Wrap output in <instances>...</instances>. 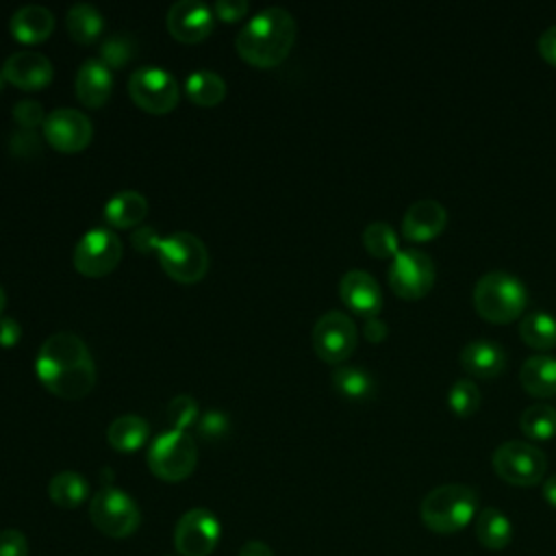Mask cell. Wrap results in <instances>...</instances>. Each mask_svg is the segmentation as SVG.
Here are the masks:
<instances>
[{
	"instance_id": "cell-1",
	"label": "cell",
	"mask_w": 556,
	"mask_h": 556,
	"mask_svg": "<svg viewBox=\"0 0 556 556\" xmlns=\"http://www.w3.org/2000/svg\"><path fill=\"white\" fill-rule=\"evenodd\" d=\"M41 384L61 400H80L96 384V363L85 341L74 332L50 334L35 358Z\"/></svg>"
},
{
	"instance_id": "cell-2",
	"label": "cell",
	"mask_w": 556,
	"mask_h": 556,
	"mask_svg": "<svg viewBox=\"0 0 556 556\" xmlns=\"http://www.w3.org/2000/svg\"><path fill=\"white\" fill-rule=\"evenodd\" d=\"M295 33V20L287 9L267 7L250 17L237 33L235 48L239 56L254 67H276L287 59Z\"/></svg>"
},
{
	"instance_id": "cell-3",
	"label": "cell",
	"mask_w": 556,
	"mask_h": 556,
	"mask_svg": "<svg viewBox=\"0 0 556 556\" xmlns=\"http://www.w3.org/2000/svg\"><path fill=\"white\" fill-rule=\"evenodd\" d=\"M478 493L469 484L447 482L428 491L421 500L419 515L428 530L454 534L465 530L478 515Z\"/></svg>"
},
{
	"instance_id": "cell-4",
	"label": "cell",
	"mask_w": 556,
	"mask_h": 556,
	"mask_svg": "<svg viewBox=\"0 0 556 556\" xmlns=\"http://www.w3.org/2000/svg\"><path fill=\"white\" fill-rule=\"evenodd\" d=\"M528 302V291L521 278L510 271L493 269L482 274L473 287V306L480 317L506 324L517 319Z\"/></svg>"
},
{
	"instance_id": "cell-5",
	"label": "cell",
	"mask_w": 556,
	"mask_h": 556,
	"mask_svg": "<svg viewBox=\"0 0 556 556\" xmlns=\"http://www.w3.org/2000/svg\"><path fill=\"white\" fill-rule=\"evenodd\" d=\"M198 463V445L185 430L161 432L148 447L150 471L167 482H178L191 476Z\"/></svg>"
},
{
	"instance_id": "cell-6",
	"label": "cell",
	"mask_w": 556,
	"mask_h": 556,
	"mask_svg": "<svg viewBox=\"0 0 556 556\" xmlns=\"http://www.w3.org/2000/svg\"><path fill=\"white\" fill-rule=\"evenodd\" d=\"M156 254L165 274L176 282H198L208 269L206 245L191 232L167 235L165 239H161Z\"/></svg>"
},
{
	"instance_id": "cell-7",
	"label": "cell",
	"mask_w": 556,
	"mask_h": 556,
	"mask_svg": "<svg viewBox=\"0 0 556 556\" xmlns=\"http://www.w3.org/2000/svg\"><path fill=\"white\" fill-rule=\"evenodd\" d=\"M89 519L102 534L124 539L139 528L141 513L128 493L115 486H104L89 502Z\"/></svg>"
},
{
	"instance_id": "cell-8",
	"label": "cell",
	"mask_w": 556,
	"mask_h": 556,
	"mask_svg": "<svg viewBox=\"0 0 556 556\" xmlns=\"http://www.w3.org/2000/svg\"><path fill=\"white\" fill-rule=\"evenodd\" d=\"M493 469L495 473L515 486H534L543 480L547 469L545 454L528 443V441H504L493 452Z\"/></svg>"
},
{
	"instance_id": "cell-9",
	"label": "cell",
	"mask_w": 556,
	"mask_h": 556,
	"mask_svg": "<svg viewBox=\"0 0 556 556\" xmlns=\"http://www.w3.org/2000/svg\"><path fill=\"white\" fill-rule=\"evenodd\" d=\"M128 93L132 102L154 115L169 113L180 98L178 80L159 65L137 67L128 78Z\"/></svg>"
},
{
	"instance_id": "cell-10",
	"label": "cell",
	"mask_w": 556,
	"mask_h": 556,
	"mask_svg": "<svg viewBox=\"0 0 556 556\" xmlns=\"http://www.w3.org/2000/svg\"><path fill=\"white\" fill-rule=\"evenodd\" d=\"M437 278L434 261L428 252L419 248L400 250L389 265V285L393 293L406 300L424 298Z\"/></svg>"
},
{
	"instance_id": "cell-11",
	"label": "cell",
	"mask_w": 556,
	"mask_h": 556,
	"mask_svg": "<svg viewBox=\"0 0 556 556\" xmlns=\"http://www.w3.org/2000/svg\"><path fill=\"white\" fill-rule=\"evenodd\" d=\"M311 339H313V350L321 361L330 365H339L354 352L358 332L350 315L341 311H328L317 317Z\"/></svg>"
},
{
	"instance_id": "cell-12",
	"label": "cell",
	"mask_w": 556,
	"mask_h": 556,
	"mask_svg": "<svg viewBox=\"0 0 556 556\" xmlns=\"http://www.w3.org/2000/svg\"><path fill=\"white\" fill-rule=\"evenodd\" d=\"M122 252V241L111 228H91L74 245V267L87 278H100L117 267Z\"/></svg>"
},
{
	"instance_id": "cell-13",
	"label": "cell",
	"mask_w": 556,
	"mask_h": 556,
	"mask_svg": "<svg viewBox=\"0 0 556 556\" xmlns=\"http://www.w3.org/2000/svg\"><path fill=\"white\" fill-rule=\"evenodd\" d=\"M219 519L208 508L182 513L174 528V545L182 556H208L219 541Z\"/></svg>"
},
{
	"instance_id": "cell-14",
	"label": "cell",
	"mask_w": 556,
	"mask_h": 556,
	"mask_svg": "<svg viewBox=\"0 0 556 556\" xmlns=\"http://www.w3.org/2000/svg\"><path fill=\"white\" fill-rule=\"evenodd\" d=\"M43 137L59 152H78L89 146L93 137V126L83 111L63 106L46 115Z\"/></svg>"
},
{
	"instance_id": "cell-15",
	"label": "cell",
	"mask_w": 556,
	"mask_h": 556,
	"mask_svg": "<svg viewBox=\"0 0 556 556\" xmlns=\"http://www.w3.org/2000/svg\"><path fill=\"white\" fill-rule=\"evenodd\" d=\"M213 9L202 0H178L169 7L165 24L174 39L182 43H198L213 30Z\"/></svg>"
},
{
	"instance_id": "cell-16",
	"label": "cell",
	"mask_w": 556,
	"mask_h": 556,
	"mask_svg": "<svg viewBox=\"0 0 556 556\" xmlns=\"http://www.w3.org/2000/svg\"><path fill=\"white\" fill-rule=\"evenodd\" d=\"M339 295L352 313H356L365 319L376 317L384 304L380 285L365 269L345 271L339 280Z\"/></svg>"
},
{
	"instance_id": "cell-17",
	"label": "cell",
	"mask_w": 556,
	"mask_h": 556,
	"mask_svg": "<svg viewBox=\"0 0 556 556\" xmlns=\"http://www.w3.org/2000/svg\"><path fill=\"white\" fill-rule=\"evenodd\" d=\"M2 74H4V80L15 85L17 89L35 91V89H43L52 80L54 70L46 54L35 50H20L4 59Z\"/></svg>"
},
{
	"instance_id": "cell-18",
	"label": "cell",
	"mask_w": 556,
	"mask_h": 556,
	"mask_svg": "<svg viewBox=\"0 0 556 556\" xmlns=\"http://www.w3.org/2000/svg\"><path fill=\"white\" fill-rule=\"evenodd\" d=\"M447 224V211L439 200L424 198L413 202L402 217V235L413 243L434 239Z\"/></svg>"
},
{
	"instance_id": "cell-19",
	"label": "cell",
	"mask_w": 556,
	"mask_h": 556,
	"mask_svg": "<svg viewBox=\"0 0 556 556\" xmlns=\"http://www.w3.org/2000/svg\"><path fill=\"white\" fill-rule=\"evenodd\" d=\"M76 98L89 106H102L113 91V74L100 59H87L76 72Z\"/></svg>"
},
{
	"instance_id": "cell-20",
	"label": "cell",
	"mask_w": 556,
	"mask_h": 556,
	"mask_svg": "<svg viewBox=\"0 0 556 556\" xmlns=\"http://www.w3.org/2000/svg\"><path fill=\"white\" fill-rule=\"evenodd\" d=\"M11 35L22 43H39L54 30V15L41 4H24L9 20Z\"/></svg>"
},
{
	"instance_id": "cell-21",
	"label": "cell",
	"mask_w": 556,
	"mask_h": 556,
	"mask_svg": "<svg viewBox=\"0 0 556 556\" xmlns=\"http://www.w3.org/2000/svg\"><path fill=\"white\" fill-rule=\"evenodd\" d=\"M460 365L478 378H493L506 367V352L497 341L476 339L463 345Z\"/></svg>"
},
{
	"instance_id": "cell-22",
	"label": "cell",
	"mask_w": 556,
	"mask_h": 556,
	"mask_svg": "<svg viewBox=\"0 0 556 556\" xmlns=\"http://www.w3.org/2000/svg\"><path fill=\"white\" fill-rule=\"evenodd\" d=\"M519 382L536 397L556 395V356L534 354L526 358L519 369Z\"/></svg>"
},
{
	"instance_id": "cell-23",
	"label": "cell",
	"mask_w": 556,
	"mask_h": 556,
	"mask_svg": "<svg viewBox=\"0 0 556 556\" xmlns=\"http://www.w3.org/2000/svg\"><path fill=\"white\" fill-rule=\"evenodd\" d=\"M148 215V200L132 189H124L104 204V219L113 228H132Z\"/></svg>"
},
{
	"instance_id": "cell-24",
	"label": "cell",
	"mask_w": 556,
	"mask_h": 556,
	"mask_svg": "<svg viewBox=\"0 0 556 556\" xmlns=\"http://www.w3.org/2000/svg\"><path fill=\"white\" fill-rule=\"evenodd\" d=\"M148 434H150L148 421L143 417L135 415V413H126V415L115 417L106 428L109 445L117 452H124V454L139 450L148 441Z\"/></svg>"
},
{
	"instance_id": "cell-25",
	"label": "cell",
	"mask_w": 556,
	"mask_h": 556,
	"mask_svg": "<svg viewBox=\"0 0 556 556\" xmlns=\"http://www.w3.org/2000/svg\"><path fill=\"white\" fill-rule=\"evenodd\" d=\"M476 536L491 552L506 549L513 539V523L500 508L486 506L476 515Z\"/></svg>"
},
{
	"instance_id": "cell-26",
	"label": "cell",
	"mask_w": 556,
	"mask_h": 556,
	"mask_svg": "<svg viewBox=\"0 0 556 556\" xmlns=\"http://www.w3.org/2000/svg\"><path fill=\"white\" fill-rule=\"evenodd\" d=\"M65 26L74 41L91 43L100 37V33L104 28V17L93 4L76 2L70 7V11L65 15Z\"/></svg>"
},
{
	"instance_id": "cell-27",
	"label": "cell",
	"mask_w": 556,
	"mask_h": 556,
	"mask_svg": "<svg viewBox=\"0 0 556 556\" xmlns=\"http://www.w3.org/2000/svg\"><path fill=\"white\" fill-rule=\"evenodd\" d=\"M519 337L534 350H552L556 345V317L547 311H530L519 321Z\"/></svg>"
},
{
	"instance_id": "cell-28",
	"label": "cell",
	"mask_w": 556,
	"mask_h": 556,
	"mask_svg": "<svg viewBox=\"0 0 556 556\" xmlns=\"http://www.w3.org/2000/svg\"><path fill=\"white\" fill-rule=\"evenodd\" d=\"M185 91L191 102L200 106H215L226 96V83L219 74L211 70H195L193 74L187 76Z\"/></svg>"
},
{
	"instance_id": "cell-29",
	"label": "cell",
	"mask_w": 556,
	"mask_h": 556,
	"mask_svg": "<svg viewBox=\"0 0 556 556\" xmlns=\"http://www.w3.org/2000/svg\"><path fill=\"white\" fill-rule=\"evenodd\" d=\"M50 500L61 508H76L89 495V482L76 471H59L48 484Z\"/></svg>"
},
{
	"instance_id": "cell-30",
	"label": "cell",
	"mask_w": 556,
	"mask_h": 556,
	"mask_svg": "<svg viewBox=\"0 0 556 556\" xmlns=\"http://www.w3.org/2000/svg\"><path fill=\"white\" fill-rule=\"evenodd\" d=\"M519 428L532 441H549L556 437V408L545 402L530 404L519 417Z\"/></svg>"
},
{
	"instance_id": "cell-31",
	"label": "cell",
	"mask_w": 556,
	"mask_h": 556,
	"mask_svg": "<svg viewBox=\"0 0 556 556\" xmlns=\"http://www.w3.org/2000/svg\"><path fill=\"white\" fill-rule=\"evenodd\" d=\"M334 389L348 400H367L374 393V378L367 369L354 365H339L332 371Z\"/></svg>"
},
{
	"instance_id": "cell-32",
	"label": "cell",
	"mask_w": 556,
	"mask_h": 556,
	"mask_svg": "<svg viewBox=\"0 0 556 556\" xmlns=\"http://www.w3.org/2000/svg\"><path fill=\"white\" fill-rule=\"evenodd\" d=\"M363 245L376 258H393L400 252L397 232L387 222H371L363 230Z\"/></svg>"
},
{
	"instance_id": "cell-33",
	"label": "cell",
	"mask_w": 556,
	"mask_h": 556,
	"mask_svg": "<svg viewBox=\"0 0 556 556\" xmlns=\"http://www.w3.org/2000/svg\"><path fill=\"white\" fill-rule=\"evenodd\" d=\"M480 389L469 378H458L447 391V406L456 417H471L480 406Z\"/></svg>"
},
{
	"instance_id": "cell-34",
	"label": "cell",
	"mask_w": 556,
	"mask_h": 556,
	"mask_svg": "<svg viewBox=\"0 0 556 556\" xmlns=\"http://www.w3.org/2000/svg\"><path fill=\"white\" fill-rule=\"evenodd\" d=\"M135 56V41L126 33H115L100 46V61L111 67H122Z\"/></svg>"
},
{
	"instance_id": "cell-35",
	"label": "cell",
	"mask_w": 556,
	"mask_h": 556,
	"mask_svg": "<svg viewBox=\"0 0 556 556\" xmlns=\"http://www.w3.org/2000/svg\"><path fill=\"white\" fill-rule=\"evenodd\" d=\"M195 417H198V402L191 395L180 393L169 400L167 419L174 426V430H185L189 424L195 421Z\"/></svg>"
},
{
	"instance_id": "cell-36",
	"label": "cell",
	"mask_w": 556,
	"mask_h": 556,
	"mask_svg": "<svg viewBox=\"0 0 556 556\" xmlns=\"http://www.w3.org/2000/svg\"><path fill=\"white\" fill-rule=\"evenodd\" d=\"M13 117L24 130H33L39 124L43 126V122H46V113L37 100H20L13 106Z\"/></svg>"
},
{
	"instance_id": "cell-37",
	"label": "cell",
	"mask_w": 556,
	"mask_h": 556,
	"mask_svg": "<svg viewBox=\"0 0 556 556\" xmlns=\"http://www.w3.org/2000/svg\"><path fill=\"white\" fill-rule=\"evenodd\" d=\"M0 556H28V541L15 528L0 530Z\"/></svg>"
},
{
	"instance_id": "cell-38",
	"label": "cell",
	"mask_w": 556,
	"mask_h": 556,
	"mask_svg": "<svg viewBox=\"0 0 556 556\" xmlns=\"http://www.w3.org/2000/svg\"><path fill=\"white\" fill-rule=\"evenodd\" d=\"M198 430L204 439H219L222 434H226L228 430V419L224 413L219 410H206L200 419H198Z\"/></svg>"
},
{
	"instance_id": "cell-39",
	"label": "cell",
	"mask_w": 556,
	"mask_h": 556,
	"mask_svg": "<svg viewBox=\"0 0 556 556\" xmlns=\"http://www.w3.org/2000/svg\"><path fill=\"white\" fill-rule=\"evenodd\" d=\"M245 13H248L245 0H215L213 4V15L219 17L222 22H237Z\"/></svg>"
},
{
	"instance_id": "cell-40",
	"label": "cell",
	"mask_w": 556,
	"mask_h": 556,
	"mask_svg": "<svg viewBox=\"0 0 556 556\" xmlns=\"http://www.w3.org/2000/svg\"><path fill=\"white\" fill-rule=\"evenodd\" d=\"M11 150L17 154V156H30L39 150V137L33 132V130H17L11 141H9Z\"/></svg>"
},
{
	"instance_id": "cell-41",
	"label": "cell",
	"mask_w": 556,
	"mask_h": 556,
	"mask_svg": "<svg viewBox=\"0 0 556 556\" xmlns=\"http://www.w3.org/2000/svg\"><path fill=\"white\" fill-rule=\"evenodd\" d=\"M536 48H539V54H541L547 63L556 65V24L549 26V28H545V30L539 35Z\"/></svg>"
},
{
	"instance_id": "cell-42",
	"label": "cell",
	"mask_w": 556,
	"mask_h": 556,
	"mask_svg": "<svg viewBox=\"0 0 556 556\" xmlns=\"http://www.w3.org/2000/svg\"><path fill=\"white\" fill-rule=\"evenodd\" d=\"M159 243H161V237L152 228H148V226H141V228H137L132 232V245L139 252H152V250L159 248Z\"/></svg>"
},
{
	"instance_id": "cell-43",
	"label": "cell",
	"mask_w": 556,
	"mask_h": 556,
	"mask_svg": "<svg viewBox=\"0 0 556 556\" xmlns=\"http://www.w3.org/2000/svg\"><path fill=\"white\" fill-rule=\"evenodd\" d=\"M22 337V328L13 317H0V345L13 348Z\"/></svg>"
},
{
	"instance_id": "cell-44",
	"label": "cell",
	"mask_w": 556,
	"mask_h": 556,
	"mask_svg": "<svg viewBox=\"0 0 556 556\" xmlns=\"http://www.w3.org/2000/svg\"><path fill=\"white\" fill-rule=\"evenodd\" d=\"M363 334H365V339L371 341V343L384 341L387 334H389L387 321L380 319L378 315H376V317H367V319H365V326H363Z\"/></svg>"
},
{
	"instance_id": "cell-45",
	"label": "cell",
	"mask_w": 556,
	"mask_h": 556,
	"mask_svg": "<svg viewBox=\"0 0 556 556\" xmlns=\"http://www.w3.org/2000/svg\"><path fill=\"white\" fill-rule=\"evenodd\" d=\"M239 556H274V554H271L269 545H265L263 541H248L239 549Z\"/></svg>"
},
{
	"instance_id": "cell-46",
	"label": "cell",
	"mask_w": 556,
	"mask_h": 556,
	"mask_svg": "<svg viewBox=\"0 0 556 556\" xmlns=\"http://www.w3.org/2000/svg\"><path fill=\"white\" fill-rule=\"evenodd\" d=\"M543 497L549 506L556 508V473L543 482Z\"/></svg>"
},
{
	"instance_id": "cell-47",
	"label": "cell",
	"mask_w": 556,
	"mask_h": 556,
	"mask_svg": "<svg viewBox=\"0 0 556 556\" xmlns=\"http://www.w3.org/2000/svg\"><path fill=\"white\" fill-rule=\"evenodd\" d=\"M4 306H7V293H4V289L0 287V315H2V311H4Z\"/></svg>"
},
{
	"instance_id": "cell-48",
	"label": "cell",
	"mask_w": 556,
	"mask_h": 556,
	"mask_svg": "<svg viewBox=\"0 0 556 556\" xmlns=\"http://www.w3.org/2000/svg\"><path fill=\"white\" fill-rule=\"evenodd\" d=\"M2 85H4V74H2V70H0V89H2Z\"/></svg>"
}]
</instances>
